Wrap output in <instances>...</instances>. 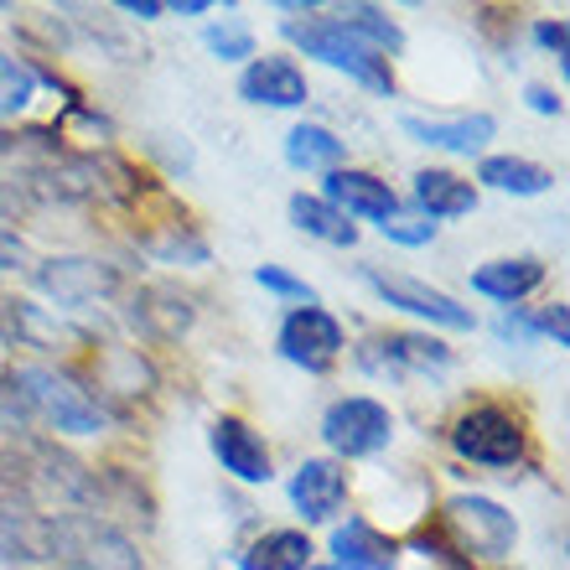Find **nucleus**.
Returning a JSON list of instances; mask_svg holds the SVG:
<instances>
[{
  "instance_id": "nucleus-11",
  "label": "nucleus",
  "mask_w": 570,
  "mask_h": 570,
  "mask_svg": "<svg viewBox=\"0 0 570 570\" xmlns=\"http://www.w3.org/2000/svg\"><path fill=\"white\" fill-rule=\"evenodd\" d=\"M213 441V456L224 462V472H234L239 482H271V446H265V435L249 431L239 415H218L208 431Z\"/></svg>"
},
{
  "instance_id": "nucleus-15",
  "label": "nucleus",
  "mask_w": 570,
  "mask_h": 570,
  "mask_svg": "<svg viewBox=\"0 0 570 570\" xmlns=\"http://www.w3.org/2000/svg\"><path fill=\"white\" fill-rule=\"evenodd\" d=\"M400 544L379 534L368 519H347L332 529V570H394Z\"/></svg>"
},
{
  "instance_id": "nucleus-1",
  "label": "nucleus",
  "mask_w": 570,
  "mask_h": 570,
  "mask_svg": "<svg viewBox=\"0 0 570 570\" xmlns=\"http://www.w3.org/2000/svg\"><path fill=\"white\" fill-rule=\"evenodd\" d=\"M0 556L6 560H58L73 570H140L136 544L109 529L99 513H31L0 509Z\"/></svg>"
},
{
  "instance_id": "nucleus-25",
  "label": "nucleus",
  "mask_w": 570,
  "mask_h": 570,
  "mask_svg": "<svg viewBox=\"0 0 570 570\" xmlns=\"http://www.w3.org/2000/svg\"><path fill=\"white\" fill-rule=\"evenodd\" d=\"M31 89H37V78H31L27 62L0 58V115H16L31 99Z\"/></svg>"
},
{
  "instance_id": "nucleus-5",
  "label": "nucleus",
  "mask_w": 570,
  "mask_h": 570,
  "mask_svg": "<svg viewBox=\"0 0 570 570\" xmlns=\"http://www.w3.org/2000/svg\"><path fill=\"white\" fill-rule=\"evenodd\" d=\"M16 390H21V400H27L31 410H42L47 421L58 425V431L68 435H94L99 425H105V410H99V400H89L83 390H73L62 374H52V368H16Z\"/></svg>"
},
{
  "instance_id": "nucleus-31",
  "label": "nucleus",
  "mask_w": 570,
  "mask_h": 570,
  "mask_svg": "<svg viewBox=\"0 0 570 570\" xmlns=\"http://www.w3.org/2000/svg\"><path fill=\"white\" fill-rule=\"evenodd\" d=\"M21 259H27V244L16 239V234H0V271H11Z\"/></svg>"
},
{
  "instance_id": "nucleus-18",
  "label": "nucleus",
  "mask_w": 570,
  "mask_h": 570,
  "mask_svg": "<svg viewBox=\"0 0 570 570\" xmlns=\"http://www.w3.org/2000/svg\"><path fill=\"white\" fill-rule=\"evenodd\" d=\"M544 285V265L534 255H519V259H488V265H478L472 271V291L488 301H503V306H513V301H524L529 291H540Z\"/></svg>"
},
{
  "instance_id": "nucleus-7",
  "label": "nucleus",
  "mask_w": 570,
  "mask_h": 570,
  "mask_svg": "<svg viewBox=\"0 0 570 570\" xmlns=\"http://www.w3.org/2000/svg\"><path fill=\"white\" fill-rule=\"evenodd\" d=\"M363 281L374 285L390 306H400V312L425 316V322L451 327V332H472V312H466L462 301L446 296V291H435V285H425V281H415V275H390V271H374V265H368Z\"/></svg>"
},
{
  "instance_id": "nucleus-3",
  "label": "nucleus",
  "mask_w": 570,
  "mask_h": 570,
  "mask_svg": "<svg viewBox=\"0 0 570 570\" xmlns=\"http://www.w3.org/2000/svg\"><path fill=\"white\" fill-rule=\"evenodd\" d=\"M285 37L306 52V58H322L327 68L337 73L358 78L368 83L374 94H394V73H390V58H379L374 47H363L353 31H343L332 16H316V21H285Z\"/></svg>"
},
{
  "instance_id": "nucleus-26",
  "label": "nucleus",
  "mask_w": 570,
  "mask_h": 570,
  "mask_svg": "<svg viewBox=\"0 0 570 570\" xmlns=\"http://www.w3.org/2000/svg\"><path fill=\"white\" fill-rule=\"evenodd\" d=\"M255 281L265 285V291H275V296H291V301H306V306H316V291L306 281H296V275H285L281 265H259Z\"/></svg>"
},
{
  "instance_id": "nucleus-33",
  "label": "nucleus",
  "mask_w": 570,
  "mask_h": 570,
  "mask_svg": "<svg viewBox=\"0 0 570 570\" xmlns=\"http://www.w3.org/2000/svg\"><path fill=\"white\" fill-rule=\"evenodd\" d=\"M120 11H130V16H140V21H150V16H161L166 6H156V0H125Z\"/></svg>"
},
{
  "instance_id": "nucleus-10",
  "label": "nucleus",
  "mask_w": 570,
  "mask_h": 570,
  "mask_svg": "<svg viewBox=\"0 0 570 570\" xmlns=\"http://www.w3.org/2000/svg\"><path fill=\"white\" fill-rule=\"evenodd\" d=\"M291 503L306 524H327L332 513L347 503V472L327 456H306L291 478Z\"/></svg>"
},
{
  "instance_id": "nucleus-20",
  "label": "nucleus",
  "mask_w": 570,
  "mask_h": 570,
  "mask_svg": "<svg viewBox=\"0 0 570 570\" xmlns=\"http://www.w3.org/2000/svg\"><path fill=\"white\" fill-rule=\"evenodd\" d=\"M347 156V140H337L327 125H296L285 136V161L296 171H337Z\"/></svg>"
},
{
  "instance_id": "nucleus-35",
  "label": "nucleus",
  "mask_w": 570,
  "mask_h": 570,
  "mask_svg": "<svg viewBox=\"0 0 570 570\" xmlns=\"http://www.w3.org/2000/svg\"><path fill=\"white\" fill-rule=\"evenodd\" d=\"M11 146H16V136H6V130H0V156H11Z\"/></svg>"
},
{
  "instance_id": "nucleus-13",
  "label": "nucleus",
  "mask_w": 570,
  "mask_h": 570,
  "mask_svg": "<svg viewBox=\"0 0 570 570\" xmlns=\"http://www.w3.org/2000/svg\"><path fill=\"white\" fill-rule=\"evenodd\" d=\"M239 94L249 105H271V109H301L312 99L306 73L291 58H255L239 78Z\"/></svg>"
},
{
  "instance_id": "nucleus-29",
  "label": "nucleus",
  "mask_w": 570,
  "mask_h": 570,
  "mask_svg": "<svg viewBox=\"0 0 570 570\" xmlns=\"http://www.w3.org/2000/svg\"><path fill=\"white\" fill-rule=\"evenodd\" d=\"M534 37H540V42L550 47L560 62H566V21H540V27H534Z\"/></svg>"
},
{
  "instance_id": "nucleus-17",
  "label": "nucleus",
  "mask_w": 570,
  "mask_h": 570,
  "mask_svg": "<svg viewBox=\"0 0 570 570\" xmlns=\"http://www.w3.org/2000/svg\"><path fill=\"white\" fill-rule=\"evenodd\" d=\"M415 208L431 224L435 218H462V213L478 208V187L456 177V171H446V166H425V171H415Z\"/></svg>"
},
{
  "instance_id": "nucleus-12",
  "label": "nucleus",
  "mask_w": 570,
  "mask_h": 570,
  "mask_svg": "<svg viewBox=\"0 0 570 570\" xmlns=\"http://www.w3.org/2000/svg\"><path fill=\"white\" fill-rule=\"evenodd\" d=\"M358 363H363V368H374V374L446 368V363H451V347L435 343V337H421V332H394V337H374V343H363Z\"/></svg>"
},
{
  "instance_id": "nucleus-27",
  "label": "nucleus",
  "mask_w": 570,
  "mask_h": 570,
  "mask_svg": "<svg viewBox=\"0 0 570 570\" xmlns=\"http://www.w3.org/2000/svg\"><path fill=\"white\" fill-rule=\"evenodd\" d=\"M529 327H534V332H550V337H556V347L570 343V316H566V306H560V301H556V306H544V312L534 316Z\"/></svg>"
},
{
  "instance_id": "nucleus-8",
  "label": "nucleus",
  "mask_w": 570,
  "mask_h": 570,
  "mask_svg": "<svg viewBox=\"0 0 570 570\" xmlns=\"http://www.w3.org/2000/svg\"><path fill=\"white\" fill-rule=\"evenodd\" d=\"M281 353L306 374H327V363L343 353V322L322 306H296L281 327Z\"/></svg>"
},
{
  "instance_id": "nucleus-19",
  "label": "nucleus",
  "mask_w": 570,
  "mask_h": 570,
  "mask_svg": "<svg viewBox=\"0 0 570 570\" xmlns=\"http://www.w3.org/2000/svg\"><path fill=\"white\" fill-rule=\"evenodd\" d=\"M239 566L244 570H306L312 566V540L301 529H271V534H259L244 550Z\"/></svg>"
},
{
  "instance_id": "nucleus-30",
  "label": "nucleus",
  "mask_w": 570,
  "mask_h": 570,
  "mask_svg": "<svg viewBox=\"0 0 570 570\" xmlns=\"http://www.w3.org/2000/svg\"><path fill=\"white\" fill-rule=\"evenodd\" d=\"M524 99H529V109H534V115H560V109H566V105H560V94L544 89V83H534Z\"/></svg>"
},
{
  "instance_id": "nucleus-4",
  "label": "nucleus",
  "mask_w": 570,
  "mask_h": 570,
  "mask_svg": "<svg viewBox=\"0 0 570 570\" xmlns=\"http://www.w3.org/2000/svg\"><path fill=\"white\" fill-rule=\"evenodd\" d=\"M451 446H456V456L472 466H493V472H509V466L524 462L529 451V431L524 421L513 415V410L503 405H472L456 415V425H451Z\"/></svg>"
},
{
  "instance_id": "nucleus-21",
  "label": "nucleus",
  "mask_w": 570,
  "mask_h": 570,
  "mask_svg": "<svg viewBox=\"0 0 570 570\" xmlns=\"http://www.w3.org/2000/svg\"><path fill=\"white\" fill-rule=\"evenodd\" d=\"M478 181H488L498 193H513V197H540L556 187V177L540 161H524V156H488L478 166Z\"/></svg>"
},
{
  "instance_id": "nucleus-22",
  "label": "nucleus",
  "mask_w": 570,
  "mask_h": 570,
  "mask_svg": "<svg viewBox=\"0 0 570 570\" xmlns=\"http://www.w3.org/2000/svg\"><path fill=\"white\" fill-rule=\"evenodd\" d=\"M291 224L322 244H337V249H353V244H358V228L347 224L332 203H322V197H306V193L291 197Z\"/></svg>"
},
{
  "instance_id": "nucleus-28",
  "label": "nucleus",
  "mask_w": 570,
  "mask_h": 570,
  "mask_svg": "<svg viewBox=\"0 0 570 570\" xmlns=\"http://www.w3.org/2000/svg\"><path fill=\"white\" fill-rule=\"evenodd\" d=\"M384 228V239L394 244H431L435 239V224H405V218H390V224H379Z\"/></svg>"
},
{
  "instance_id": "nucleus-24",
  "label": "nucleus",
  "mask_w": 570,
  "mask_h": 570,
  "mask_svg": "<svg viewBox=\"0 0 570 570\" xmlns=\"http://www.w3.org/2000/svg\"><path fill=\"white\" fill-rule=\"evenodd\" d=\"M208 47H213V52H218L224 62L255 58V37H249V27H244V21H234V16H224L218 27H208Z\"/></svg>"
},
{
  "instance_id": "nucleus-9",
  "label": "nucleus",
  "mask_w": 570,
  "mask_h": 570,
  "mask_svg": "<svg viewBox=\"0 0 570 570\" xmlns=\"http://www.w3.org/2000/svg\"><path fill=\"white\" fill-rule=\"evenodd\" d=\"M322 203H332L343 218H374V224H390L400 213V197H394L390 181H379L374 171H353V166L327 171V197Z\"/></svg>"
},
{
  "instance_id": "nucleus-32",
  "label": "nucleus",
  "mask_w": 570,
  "mask_h": 570,
  "mask_svg": "<svg viewBox=\"0 0 570 570\" xmlns=\"http://www.w3.org/2000/svg\"><path fill=\"white\" fill-rule=\"evenodd\" d=\"M21 203H27V197L16 193V187H0V218H16V213H21Z\"/></svg>"
},
{
  "instance_id": "nucleus-2",
  "label": "nucleus",
  "mask_w": 570,
  "mask_h": 570,
  "mask_svg": "<svg viewBox=\"0 0 570 570\" xmlns=\"http://www.w3.org/2000/svg\"><path fill=\"white\" fill-rule=\"evenodd\" d=\"M513 540H519V524L513 513L493 498H478V493H462L451 498L446 513H441V529H421L415 534V550L425 556H472V560H509L513 556Z\"/></svg>"
},
{
  "instance_id": "nucleus-14",
  "label": "nucleus",
  "mask_w": 570,
  "mask_h": 570,
  "mask_svg": "<svg viewBox=\"0 0 570 570\" xmlns=\"http://www.w3.org/2000/svg\"><path fill=\"white\" fill-rule=\"evenodd\" d=\"M37 285H42L47 296L68 301V306H83L94 296H109L120 285V275L109 271V265H99V259H47L42 271H37Z\"/></svg>"
},
{
  "instance_id": "nucleus-6",
  "label": "nucleus",
  "mask_w": 570,
  "mask_h": 570,
  "mask_svg": "<svg viewBox=\"0 0 570 570\" xmlns=\"http://www.w3.org/2000/svg\"><path fill=\"white\" fill-rule=\"evenodd\" d=\"M322 435H327V446L337 451V456H374V451L390 446L394 415L379 405V400L353 394V400H337V405L322 415Z\"/></svg>"
},
{
  "instance_id": "nucleus-34",
  "label": "nucleus",
  "mask_w": 570,
  "mask_h": 570,
  "mask_svg": "<svg viewBox=\"0 0 570 570\" xmlns=\"http://www.w3.org/2000/svg\"><path fill=\"white\" fill-rule=\"evenodd\" d=\"M171 16H203L208 11V0H177V6H166Z\"/></svg>"
},
{
  "instance_id": "nucleus-16",
  "label": "nucleus",
  "mask_w": 570,
  "mask_h": 570,
  "mask_svg": "<svg viewBox=\"0 0 570 570\" xmlns=\"http://www.w3.org/2000/svg\"><path fill=\"white\" fill-rule=\"evenodd\" d=\"M405 136H415L421 146H441V150H482L488 140L498 136V120L493 115H456V120H421V115H405L400 120Z\"/></svg>"
},
{
  "instance_id": "nucleus-23",
  "label": "nucleus",
  "mask_w": 570,
  "mask_h": 570,
  "mask_svg": "<svg viewBox=\"0 0 570 570\" xmlns=\"http://www.w3.org/2000/svg\"><path fill=\"white\" fill-rule=\"evenodd\" d=\"M332 21L343 31H353V37H358L363 47H374V52H400V47H405V31L394 27L379 6H337Z\"/></svg>"
}]
</instances>
